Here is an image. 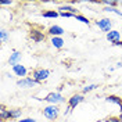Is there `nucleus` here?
I'll list each match as a JSON object with an SVG mask.
<instances>
[{
    "label": "nucleus",
    "mask_w": 122,
    "mask_h": 122,
    "mask_svg": "<svg viewBox=\"0 0 122 122\" xmlns=\"http://www.w3.org/2000/svg\"><path fill=\"white\" fill-rule=\"evenodd\" d=\"M13 71H14V74L17 76H22V78L26 76V68H25L24 65H21V64L14 65V67H13Z\"/></svg>",
    "instance_id": "9d476101"
},
{
    "label": "nucleus",
    "mask_w": 122,
    "mask_h": 122,
    "mask_svg": "<svg viewBox=\"0 0 122 122\" xmlns=\"http://www.w3.org/2000/svg\"><path fill=\"white\" fill-rule=\"evenodd\" d=\"M107 103H114V104H117V106H119V108H121V114H122V100L119 99V97H117V96H108L106 99Z\"/></svg>",
    "instance_id": "ddd939ff"
},
{
    "label": "nucleus",
    "mask_w": 122,
    "mask_h": 122,
    "mask_svg": "<svg viewBox=\"0 0 122 122\" xmlns=\"http://www.w3.org/2000/svg\"><path fill=\"white\" fill-rule=\"evenodd\" d=\"M58 10L64 11V13H71V14H74V15H78V10L75 7H72V6H61Z\"/></svg>",
    "instance_id": "2eb2a0df"
},
{
    "label": "nucleus",
    "mask_w": 122,
    "mask_h": 122,
    "mask_svg": "<svg viewBox=\"0 0 122 122\" xmlns=\"http://www.w3.org/2000/svg\"><path fill=\"white\" fill-rule=\"evenodd\" d=\"M75 20H76V21H81L82 24H86V25H89V24H90V21H89L86 17H83V15H81V14L75 15Z\"/></svg>",
    "instance_id": "f3484780"
},
{
    "label": "nucleus",
    "mask_w": 122,
    "mask_h": 122,
    "mask_svg": "<svg viewBox=\"0 0 122 122\" xmlns=\"http://www.w3.org/2000/svg\"><path fill=\"white\" fill-rule=\"evenodd\" d=\"M21 58H22L21 51H13V53L10 54V57H8V64H10L11 67H14L17 64H20Z\"/></svg>",
    "instance_id": "423d86ee"
},
{
    "label": "nucleus",
    "mask_w": 122,
    "mask_h": 122,
    "mask_svg": "<svg viewBox=\"0 0 122 122\" xmlns=\"http://www.w3.org/2000/svg\"><path fill=\"white\" fill-rule=\"evenodd\" d=\"M117 67H118V68H119V67H122V61H121V62H118V64H117Z\"/></svg>",
    "instance_id": "a878e982"
},
{
    "label": "nucleus",
    "mask_w": 122,
    "mask_h": 122,
    "mask_svg": "<svg viewBox=\"0 0 122 122\" xmlns=\"http://www.w3.org/2000/svg\"><path fill=\"white\" fill-rule=\"evenodd\" d=\"M106 122H122L119 118H108V119H106Z\"/></svg>",
    "instance_id": "5701e85b"
},
{
    "label": "nucleus",
    "mask_w": 122,
    "mask_h": 122,
    "mask_svg": "<svg viewBox=\"0 0 122 122\" xmlns=\"http://www.w3.org/2000/svg\"><path fill=\"white\" fill-rule=\"evenodd\" d=\"M51 45H53L56 49H61V47L64 46V40H62L60 36H54V38H51Z\"/></svg>",
    "instance_id": "4468645a"
},
{
    "label": "nucleus",
    "mask_w": 122,
    "mask_h": 122,
    "mask_svg": "<svg viewBox=\"0 0 122 122\" xmlns=\"http://www.w3.org/2000/svg\"><path fill=\"white\" fill-rule=\"evenodd\" d=\"M107 39H108L110 42H112V45H114V43H117V42L121 40V33H119L118 30H111V32L107 33Z\"/></svg>",
    "instance_id": "1a4fd4ad"
},
{
    "label": "nucleus",
    "mask_w": 122,
    "mask_h": 122,
    "mask_svg": "<svg viewBox=\"0 0 122 122\" xmlns=\"http://www.w3.org/2000/svg\"><path fill=\"white\" fill-rule=\"evenodd\" d=\"M100 3L106 4L107 7H115V6L118 4V1H112V0H103V1H100Z\"/></svg>",
    "instance_id": "6ab92c4d"
},
{
    "label": "nucleus",
    "mask_w": 122,
    "mask_h": 122,
    "mask_svg": "<svg viewBox=\"0 0 122 122\" xmlns=\"http://www.w3.org/2000/svg\"><path fill=\"white\" fill-rule=\"evenodd\" d=\"M43 17H45V18H57V17H58V11H54V10H49V11H45V13H43Z\"/></svg>",
    "instance_id": "dca6fc26"
},
{
    "label": "nucleus",
    "mask_w": 122,
    "mask_h": 122,
    "mask_svg": "<svg viewBox=\"0 0 122 122\" xmlns=\"http://www.w3.org/2000/svg\"><path fill=\"white\" fill-rule=\"evenodd\" d=\"M60 114V108L57 106H53V104H50V106H47L43 108V115H45L47 119H50V121H54V119H57V117Z\"/></svg>",
    "instance_id": "f257e3e1"
},
{
    "label": "nucleus",
    "mask_w": 122,
    "mask_h": 122,
    "mask_svg": "<svg viewBox=\"0 0 122 122\" xmlns=\"http://www.w3.org/2000/svg\"><path fill=\"white\" fill-rule=\"evenodd\" d=\"M83 100H85V97L82 96V94H74V96L69 99L68 106L71 107V108H76V106H78V104H81Z\"/></svg>",
    "instance_id": "6e6552de"
},
{
    "label": "nucleus",
    "mask_w": 122,
    "mask_h": 122,
    "mask_svg": "<svg viewBox=\"0 0 122 122\" xmlns=\"http://www.w3.org/2000/svg\"><path fill=\"white\" fill-rule=\"evenodd\" d=\"M0 3H1V6H11V4H13L11 0H1Z\"/></svg>",
    "instance_id": "4be33fe9"
},
{
    "label": "nucleus",
    "mask_w": 122,
    "mask_h": 122,
    "mask_svg": "<svg viewBox=\"0 0 122 122\" xmlns=\"http://www.w3.org/2000/svg\"><path fill=\"white\" fill-rule=\"evenodd\" d=\"M30 39L35 42V43H40L45 40V33L40 32L39 29H32L30 30Z\"/></svg>",
    "instance_id": "0eeeda50"
},
{
    "label": "nucleus",
    "mask_w": 122,
    "mask_h": 122,
    "mask_svg": "<svg viewBox=\"0 0 122 122\" xmlns=\"http://www.w3.org/2000/svg\"><path fill=\"white\" fill-rule=\"evenodd\" d=\"M64 32H65V30L62 29L61 26H58V25H53V26H50V28H49V33H50L53 38H54V36H61Z\"/></svg>",
    "instance_id": "9b49d317"
},
{
    "label": "nucleus",
    "mask_w": 122,
    "mask_h": 122,
    "mask_svg": "<svg viewBox=\"0 0 122 122\" xmlns=\"http://www.w3.org/2000/svg\"><path fill=\"white\" fill-rule=\"evenodd\" d=\"M17 122H36L35 119H32V118H25V119H20V121Z\"/></svg>",
    "instance_id": "b1692460"
},
{
    "label": "nucleus",
    "mask_w": 122,
    "mask_h": 122,
    "mask_svg": "<svg viewBox=\"0 0 122 122\" xmlns=\"http://www.w3.org/2000/svg\"><path fill=\"white\" fill-rule=\"evenodd\" d=\"M96 25L99 26L100 29L103 30V32H111V26H112V22H111V20L110 18H103V20H99V21H96Z\"/></svg>",
    "instance_id": "20e7f679"
},
{
    "label": "nucleus",
    "mask_w": 122,
    "mask_h": 122,
    "mask_svg": "<svg viewBox=\"0 0 122 122\" xmlns=\"http://www.w3.org/2000/svg\"><path fill=\"white\" fill-rule=\"evenodd\" d=\"M0 39H1V42H3V43H6V42H7L8 35H7V30H6V29L0 30Z\"/></svg>",
    "instance_id": "a211bd4d"
},
{
    "label": "nucleus",
    "mask_w": 122,
    "mask_h": 122,
    "mask_svg": "<svg viewBox=\"0 0 122 122\" xmlns=\"http://www.w3.org/2000/svg\"><path fill=\"white\" fill-rule=\"evenodd\" d=\"M17 85L20 86V87H24V89H26V87H33V86H38L39 82H36L33 78H21Z\"/></svg>",
    "instance_id": "39448f33"
},
{
    "label": "nucleus",
    "mask_w": 122,
    "mask_h": 122,
    "mask_svg": "<svg viewBox=\"0 0 122 122\" xmlns=\"http://www.w3.org/2000/svg\"><path fill=\"white\" fill-rule=\"evenodd\" d=\"M114 46H121V47H122V40H119V42H117V43H114Z\"/></svg>",
    "instance_id": "393cba45"
},
{
    "label": "nucleus",
    "mask_w": 122,
    "mask_h": 122,
    "mask_svg": "<svg viewBox=\"0 0 122 122\" xmlns=\"http://www.w3.org/2000/svg\"><path fill=\"white\" fill-rule=\"evenodd\" d=\"M49 75H50V71H49V69H45V68H38L32 72V78H33L36 82H39V83L43 82V81H46V79L49 78Z\"/></svg>",
    "instance_id": "f03ea898"
},
{
    "label": "nucleus",
    "mask_w": 122,
    "mask_h": 122,
    "mask_svg": "<svg viewBox=\"0 0 122 122\" xmlns=\"http://www.w3.org/2000/svg\"><path fill=\"white\" fill-rule=\"evenodd\" d=\"M97 87H99L97 85H87V86L83 87V93H89V92L94 90V89H97Z\"/></svg>",
    "instance_id": "aec40b11"
},
{
    "label": "nucleus",
    "mask_w": 122,
    "mask_h": 122,
    "mask_svg": "<svg viewBox=\"0 0 122 122\" xmlns=\"http://www.w3.org/2000/svg\"><path fill=\"white\" fill-rule=\"evenodd\" d=\"M58 14H60V17H64V18H75V15L71 14V13H64V11H58Z\"/></svg>",
    "instance_id": "412c9836"
},
{
    "label": "nucleus",
    "mask_w": 122,
    "mask_h": 122,
    "mask_svg": "<svg viewBox=\"0 0 122 122\" xmlns=\"http://www.w3.org/2000/svg\"><path fill=\"white\" fill-rule=\"evenodd\" d=\"M43 100L47 101V103H50V104H53V106H56V104H58V103H62V101H64V97L61 96L58 92H53V93L47 94Z\"/></svg>",
    "instance_id": "7ed1b4c3"
},
{
    "label": "nucleus",
    "mask_w": 122,
    "mask_h": 122,
    "mask_svg": "<svg viewBox=\"0 0 122 122\" xmlns=\"http://www.w3.org/2000/svg\"><path fill=\"white\" fill-rule=\"evenodd\" d=\"M21 115H22V110H20V108L8 110V118L10 119H18V118H21Z\"/></svg>",
    "instance_id": "f8f14e48"
}]
</instances>
